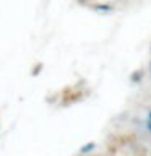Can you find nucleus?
I'll list each match as a JSON object with an SVG mask.
<instances>
[{
    "label": "nucleus",
    "instance_id": "1",
    "mask_svg": "<svg viewBox=\"0 0 151 156\" xmlns=\"http://www.w3.org/2000/svg\"><path fill=\"white\" fill-rule=\"evenodd\" d=\"M143 76H145V70L140 68V70H136V72H133L130 75V81L132 83H140L141 80H143Z\"/></svg>",
    "mask_w": 151,
    "mask_h": 156
},
{
    "label": "nucleus",
    "instance_id": "3",
    "mask_svg": "<svg viewBox=\"0 0 151 156\" xmlns=\"http://www.w3.org/2000/svg\"><path fill=\"white\" fill-rule=\"evenodd\" d=\"M146 120H149V122H151V109L148 111V117H146Z\"/></svg>",
    "mask_w": 151,
    "mask_h": 156
},
{
    "label": "nucleus",
    "instance_id": "2",
    "mask_svg": "<svg viewBox=\"0 0 151 156\" xmlns=\"http://www.w3.org/2000/svg\"><path fill=\"white\" fill-rule=\"evenodd\" d=\"M146 127H148V130H149V133H151V122L149 120H146Z\"/></svg>",
    "mask_w": 151,
    "mask_h": 156
}]
</instances>
